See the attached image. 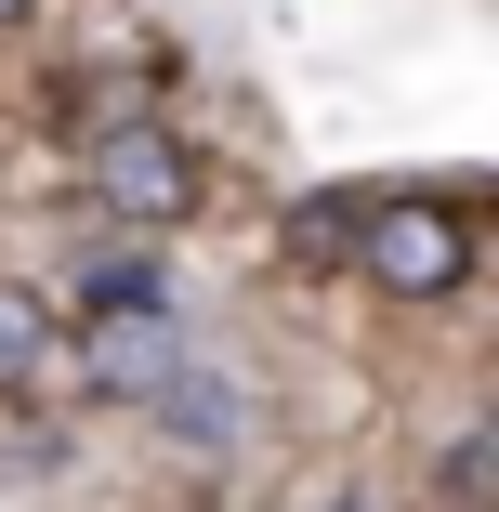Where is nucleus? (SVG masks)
<instances>
[{"mask_svg":"<svg viewBox=\"0 0 499 512\" xmlns=\"http://www.w3.org/2000/svg\"><path fill=\"white\" fill-rule=\"evenodd\" d=\"M66 289H79V316H92V302H171V289H158V263H145V250H106V263H79V276H66Z\"/></svg>","mask_w":499,"mask_h":512,"instance_id":"obj_7","label":"nucleus"},{"mask_svg":"<svg viewBox=\"0 0 499 512\" xmlns=\"http://www.w3.org/2000/svg\"><path fill=\"white\" fill-rule=\"evenodd\" d=\"M14 14H27V0H0V27H14Z\"/></svg>","mask_w":499,"mask_h":512,"instance_id":"obj_10","label":"nucleus"},{"mask_svg":"<svg viewBox=\"0 0 499 512\" xmlns=\"http://www.w3.org/2000/svg\"><path fill=\"white\" fill-rule=\"evenodd\" d=\"M53 368V316H40V289H0V394H27Z\"/></svg>","mask_w":499,"mask_h":512,"instance_id":"obj_5","label":"nucleus"},{"mask_svg":"<svg viewBox=\"0 0 499 512\" xmlns=\"http://www.w3.org/2000/svg\"><path fill=\"white\" fill-rule=\"evenodd\" d=\"M342 263L368 289H394V302H447V289H473V224L447 211V197H368Z\"/></svg>","mask_w":499,"mask_h":512,"instance_id":"obj_1","label":"nucleus"},{"mask_svg":"<svg viewBox=\"0 0 499 512\" xmlns=\"http://www.w3.org/2000/svg\"><path fill=\"white\" fill-rule=\"evenodd\" d=\"M158 421L184 434V447H237L250 421H237V381H211V368H171L158 381Z\"/></svg>","mask_w":499,"mask_h":512,"instance_id":"obj_4","label":"nucleus"},{"mask_svg":"<svg viewBox=\"0 0 499 512\" xmlns=\"http://www.w3.org/2000/svg\"><path fill=\"white\" fill-rule=\"evenodd\" d=\"M329 512H381V499H329Z\"/></svg>","mask_w":499,"mask_h":512,"instance_id":"obj_9","label":"nucleus"},{"mask_svg":"<svg viewBox=\"0 0 499 512\" xmlns=\"http://www.w3.org/2000/svg\"><path fill=\"white\" fill-rule=\"evenodd\" d=\"M92 211H119L132 237H171V224L197 211V158H184V132H158V119H106V132H92Z\"/></svg>","mask_w":499,"mask_h":512,"instance_id":"obj_2","label":"nucleus"},{"mask_svg":"<svg viewBox=\"0 0 499 512\" xmlns=\"http://www.w3.org/2000/svg\"><path fill=\"white\" fill-rule=\"evenodd\" d=\"M486 473H499V434H486V421H473V434H460V447H447V499H460V512H473V499H486Z\"/></svg>","mask_w":499,"mask_h":512,"instance_id":"obj_8","label":"nucleus"},{"mask_svg":"<svg viewBox=\"0 0 499 512\" xmlns=\"http://www.w3.org/2000/svg\"><path fill=\"white\" fill-rule=\"evenodd\" d=\"M171 368H184L171 302H92V329H79V394H158Z\"/></svg>","mask_w":499,"mask_h":512,"instance_id":"obj_3","label":"nucleus"},{"mask_svg":"<svg viewBox=\"0 0 499 512\" xmlns=\"http://www.w3.org/2000/svg\"><path fill=\"white\" fill-rule=\"evenodd\" d=\"M355 211H368L355 184H329V197H303V211H289V263H316V276H329V263L355 250Z\"/></svg>","mask_w":499,"mask_h":512,"instance_id":"obj_6","label":"nucleus"}]
</instances>
